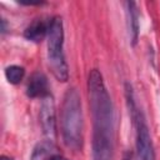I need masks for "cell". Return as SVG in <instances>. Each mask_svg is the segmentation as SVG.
I'll use <instances>...</instances> for the list:
<instances>
[{"label": "cell", "mask_w": 160, "mask_h": 160, "mask_svg": "<svg viewBox=\"0 0 160 160\" xmlns=\"http://www.w3.org/2000/svg\"><path fill=\"white\" fill-rule=\"evenodd\" d=\"M88 98L92 119V160L115 158V112L104 78L98 69L88 76Z\"/></svg>", "instance_id": "obj_1"}, {"label": "cell", "mask_w": 160, "mask_h": 160, "mask_svg": "<svg viewBox=\"0 0 160 160\" xmlns=\"http://www.w3.org/2000/svg\"><path fill=\"white\" fill-rule=\"evenodd\" d=\"M54 160H69V159H66L65 156H62L61 154H58L55 158H54Z\"/></svg>", "instance_id": "obj_14"}, {"label": "cell", "mask_w": 160, "mask_h": 160, "mask_svg": "<svg viewBox=\"0 0 160 160\" xmlns=\"http://www.w3.org/2000/svg\"><path fill=\"white\" fill-rule=\"evenodd\" d=\"M125 98L135 128V148H136V159L138 160H156L154 144L150 136V130L145 119L142 110L138 106L135 101V94L132 86L129 82H125Z\"/></svg>", "instance_id": "obj_3"}, {"label": "cell", "mask_w": 160, "mask_h": 160, "mask_svg": "<svg viewBox=\"0 0 160 160\" xmlns=\"http://www.w3.org/2000/svg\"><path fill=\"white\" fill-rule=\"evenodd\" d=\"M125 6V14H126V25H128V32L130 38L131 45H136L140 32V22H139V10L136 6V2L134 1H126L124 2Z\"/></svg>", "instance_id": "obj_8"}, {"label": "cell", "mask_w": 160, "mask_h": 160, "mask_svg": "<svg viewBox=\"0 0 160 160\" xmlns=\"http://www.w3.org/2000/svg\"><path fill=\"white\" fill-rule=\"evenodd\" d=\"M21 5H26V6H34V5H42V4H45L44 1H40V0H35V1H25V0H20L19 1Z\"/></svg>", "instance_id": "obj_11"}, {"label": "cell", "mask_w": 160, "mask_h": 160, "mask_svg": "<svg viewBox=\"0 0 160 160\" xmlns=\"http://www.w3.org/2000/svg\"><path fill=\"white\" fill-rule=\"evenodd\" d=\"M26 95L30 99H44L51 95L49 81L44 72L36 71L29 78V81L26 84Z\"/></svg>", "instance_id": "obj_6"}, {"label": "cell", "mask_w": 160, "mask_h": 160, "mask_svg": "<svg viewBox=\"0 0 160 160\" xmlns=\"http://www.w3.org/2000/svg\"><path fill=\"white\" fill-rule=\"evenodd\" d=\"M58 154H60V152H59L58 148L55 146L54 141L44 140L34 148L30 160H54V158Z\"/></svg>", "instance_id": "obj_9"}, {"label": "cell", "mask_w": 160, "mask_h": 160, "mask_svg": "<svg viewBox=\"0 0 160 160\" xmlns=\"http://www.w3.org/2000/svg\"><path fill=\"white\" fill-rule=\"evenodd\" d=\"M50 26V19L36 18L34 19L24 30V36L26 40L32 42H40L48 38Z\"/></svg>", "instance_id": "obj_7"}, {"label": "cell", "mask_w": 160, "mask_h": 160, "mask_svg": "<svg viewBox=\"0 0 160 160\" xmlns=\"http://www.w3.org/2000/svg\"><path fill=\"white\" fill-rule=\"evenodd\" d=\"M40 126L42 134L46 136V140L55 141L58 136L56 129V111H55V102L51 95L41 99L40 112H39Z\"/></svg>", "instance_id": "obj_5"}, {"label": "cell", "mask_w": 160, "mask_h": 160, "mask_svg": "<svg viewBox=\"0 0 160 160\" xmlns=\"http://www.w3.org/2000/svg\"><path fill=\"white\" fill-rule=\"evenodd\" d=\"M48 65L58 81L66 82L69 80V66L64 52V25L60 16L50 19L48 34Z\"/></svg>", "instance_id": "obj_4"}, {"label": "cell", "mask_w": 160, "mask_h": 160, "mask_svg": "<svg viewBox=\"0 0 160 160\" xmlns=\"http://www.w3.org/2000/svg\"><path fill=\"white\" fill-rule=\"evenodd\" d=\"M0 160H14V159H12V158H10V156H8V155H1Z\"/></svg>", "instance_id": "obj_15"}, {"label": "cell", "mask_w": 160, "mask_h": 160, "mask_svg": "<svg viewBox=\"0 0 160 160\" xmlns=\"http://www.w3.org/2000/svg\"><path fill=\"white\" fill-rule=\"evenodd\" d=\"M1 32L2 34L6 32V21H5V19H1Z\"/></svg>", "instance_id": "obj_13"}, {"label": "cell", "mask_w": 160, "mask_h": 160, "mask_svg": "<svg viewBox=\"0 0 160 160\" xmlns=\"http://www.w3.org/2000/svg\"><path fill=\"white\" fill-rule=\"evenodd\" d=\"M4 74H5V78L8 80L9 84L11 85H18L21 82V80L24 79L25 76V69L20 65H9L5 68L4 70Z\"/></svg>", "instance_id": "obj_10"}, {"label": "cell", "mask_w": 160, "mask_h": 160, "mask_svg": "<svg viewBox=\"0 0 160 160\" xmlns=\"http://www.w3.org/2000/svg\"><path fill=\"white\" fill-rule=\"evenodd\" d=\"M121 160H132V152L131 151H125L122 154V159Z\"/></svg>", "instance_id": "obj_12"}, {"label": "cell", "mask_w": 160, "mask_h": 160, "mask_svg": "<svg viewBox=\"0 0 160 160\" xmlns=\"http://www.w3.org/2000/svg\"><path fill=\"white\" fill-rule=\"evenodd\" d=\"M60 132L62 142L72 151L84 146V114L81 98L76 88H69L62 98L60 110Z\"/></svg>", "instance_id": "obj_2"}]
</instances>
